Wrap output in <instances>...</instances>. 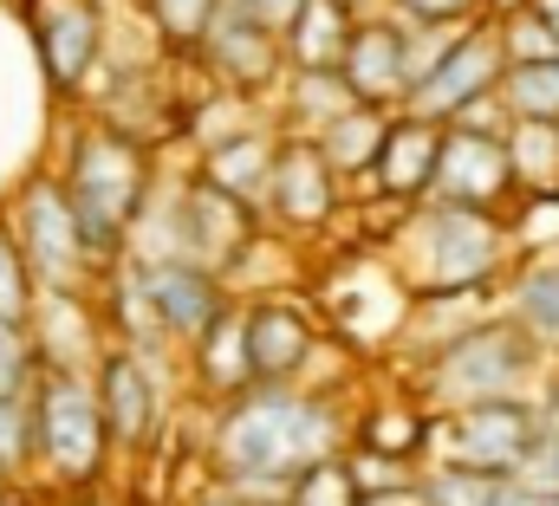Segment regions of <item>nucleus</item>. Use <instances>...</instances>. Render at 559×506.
Segmentation results:
<instances>
[{"label":"nucleus","mask_w":559,"mask_h":506,"mask_svg":"<svg viewBox=\"0 0 559 506\" xmlns=\"http://www.w3.org/2000/svg\"><path fill=\"white\" fill-rule=\"evenodd\" d=\"M338 448H345V415L332 409V396H306L293 383H254L228 396L209 435L215 474L261 506H286L293 481L319 461H338Z\"/></svg>","instance_id":"f257e3e1"},{"label":"nucleus","mask_w":559,"mask_h":506,"mask_svg":"<svg viewBox=\"0 0 559 506\" xmlns=\"http://www.w3.org/2000/svg\"><path fill=\"white\" fill-rule=\"evenodd\" d=\"M66 195H72V215H79V234L98 260V273H111L138 221L150 215V189H156V169H150V149L143 136H124L118 124H85L72 136V162H66Z\"/></svg>","instance_id":"f03ea898"},{"label":"nucleus","mask_w":559,"mask_h":506,"mask_svg":"<svg viewBox=\"0 0 559 506\" xmlns=\"http://www.w3.org/2000/svg\"><path fill=\"white\" fill-rule=\"evenodd\" d=\"M26 396H33V429H39V468L59 487H98V474L111 461L98 377L92 371H66V364H39Z\"/></svg>","instance_id":"7ed1b4c3"},{"label":"nucleus","mask_w":559,"mask_h":506,"mask_svg":"<svg viewBox=\"0 0 559 506\" xmlns=\"http://www.w3.org/2000/svg\"><path fill=\"white\" fill-rule=\"evenodd\" d=\"M404 266L423 299L442 292H481V279L501 266V221L488 208H455V202H429L411 234H404Z\"/></svg>","instance_id":"20e7f679"},{"label":"nucleus","mask_w":559,"mask_h":506,"mask_svg":"<svg viewBox=\"0 0 559 506\" xmlns=\"http://www.w3.org/2000/svg\"><path fill=\"white\" fill-rule=\"evenodd\" d=\"M527 371H534V338L508 318H481V325H462L455 338L436 345L429 396H436V409L495 402V396H514Z\"/></svg>","instance_id":"39448f33"},{"label":"nucleus","mask_w":559,"mask_h":506,"mask_svg":"<svg viewBox=\"0 0 559 506\" xmlns=\"http://www.w3.org/2000/svg\"><path fill=\"white\" fill-rule=\"evenodd\" d=\"M13 241L26 248L39 292H85L92 279H105L79 234V215H72V195L59 176H26L20 208H13Z\"/></svg>","instance_id":"423d86ee"},{"label":"nucleus","mask_w":559,"mask_h":506,"mask_svg":"<svg viewBox=\"0 0 559 506\" xmlns=\"http://www.w3.org/2000/svg\"><path fill=\"white\" fill-rule=\"evenodd\" d=\"M540 435V409L521 402V396H495V402H462V409H442L429 415V448L455 468H481V474H501L514 481L527 448Z\"/></svg>","instance_id":"0eeeda50"},{"label":"nucleus","mask_w":559,"mask_h":506,"mask_svg":"<svg viewBox=\"0 0 559 506\" xmlns=\"http://www.w3.org/2000/svg\"><path fill=\"white\" fill-rule=\"evenodd\" d=\"M254 215L261 208H248L241 195H228L209 176H195L182 195H169V248L156 253V260H195V266H209V273L228 279L254 253V234H261Z\"/></svg>","instance_id":"6e6552de"},{"label":"nucleus","mask_w":559,"mask_h":506,"mask_svg":"<svg viewBox=\"0 0 559 506\" xmlns=\"http://www.w3.org/2000/svg\"><path fill=\"white\" fill-rule=\"evenodd\" d=\"M501 72H508L501 26H468V33H455V46L411 85V111L417 118H436V124H455L475 98L501 92Z\"/></svg>","instance_id":"1a4fd4ad"},{"label":"nucleus","mask_w":559,"mask_h":506,"mask_svg":"<svg viewBox=\"0 0 559 506\" xmlns=\"http://www.w3.org/2000/svg\"><path fill=\"white\" fill-rule=\"evenodd\" d=\"M26 20H33V52H39V72L59 98H72L92 65L105 59V39H111V20H105V0H26Z\"/></svg>","instance_id":"9d476101"},{"label":"nucleus","mask_w":559,"mask_h":506,"mask_svg":"<svg viewBox=\"0 0 559 506\" xmlns=\"http://www.w3.org/2000/svg\"><path fill=\"white\" fill-rule=\"evenodd\" d=\"M138 279H143V299H150L156 332L176 338V345H189V351L228 312V279L209 273V266H195V260H138Z\"/></svg>","instance_id":"9b49d317"},{"label":"nucleus","mask_w":559,"mask_h":506,"mask_svg":"<svg viewBox=\"0 0 559 506\" xmlns=\"http://www.w3.org/2000/svg\"><path fill=\"white\" fill-rule=\"evenodd\" d=\"M195 52L209 59V72L222 79V92H248V98L267 92V85L280 79V65H286L280 26H267L248 0H222Z\"/></svg>","instance_id":"f8f14e48"},{"label":"nucleus","mask_w":559,"mask_h":506,"mask_svg":"<svg viewBox=\"0 0 559 506\" xmlns=\"http://www.w3.org/2000/svg\"><path fill=\"white\" fill-rule=\"evenodd\" d=\"M508 189H514L508 136H495V130H468V124L442 130V156H436L429 202H455V208H488V215H495Z\"/></svg>","instance_id":"ddd939ff"},{"label":"nucleus","mask_w":559,"mask_h":506,"mask_svg":"<svg viewBox=\"0 0 559 506\" xmlns=\"http://www.w3.org/2000/svg\"><path fill=\"white\" fill-rule=\"evenodd\" d=\"M98 402H105V429H111V448H124V455H143L150 442H156V429H163V383H156V364L131 351V345H118V351H105L98 358Z\"/></svg>","instance_id":"4468645a"},{"label":"nucleus","mask_w":559,"mask_h":506,"mask_svg":"<svg viewBox=\"0 0 559 506\" xmlns=\"http://www.w3.org/2000/svg\"><path fill=\"white\" fill-rule=\"evenodd\" d=\"M261 208L274 215L280 228H325L338 215V176H332V162L319 156L312 136H280Z\"/></svg>","instance_id":"2eb2a0df"},{"label":"nucleus","mask_w":559,"mask_h":506,"mask_svg":"<svg viewBox=\"0 0 559 506\" xmlns=\"http://www.w3.org/2000/svg\"><path fill=\"white\" fill-rule=\"evenodd\" d=\"M241 325H248V377L254 383H293L312 364V351H319L312 318L293 299H280V292L248 299L241 305Z\"/></svg>","instance_id":"dca6fc26"},{"label":"nucleus","mask_w":559,"mask_h":506,"mask_svg":"<svg viewBox=\"0 0 559 506\" xmlns=\"http://www.w3.org/2000/svg\"><path fill=\"white\" fill-rule=\"evenodd\" d=\"M345 85L358 92V105H411V65H404V26L397 20H358L352 46H345Z\"/></svg>","instance_id":"f3484780"},{"label":"nucleus","mask_w":559,"mask_h":506,"mask_svg":"<svg viewBox=\"0 0 559 506\" xmlns=\"http://www.w3.org/2000/svg\"><path fill=\"white\" fill-rule=\"evenodd\" d=\"M358 7L352 0H306L293 20H286V33H280V46H286V65L293 72H338L345 65V46H352V33H358Z\"/></svg>","instance_id":"a211bd4d"},{"label":"nucleus","mask_w":559,"mask_h":506,"mask_svg":"<svg viewBox=\"0 0 559 506\" xmlns=\"http://www.w3.org/2000/svg\"><path fill=\"white\" fill-rule=\"evenodd\" d=\"M436 156H442V124L436 118H391L384 136V156H378V189L391 202H429V182H436Z\"/></svg>","instance_id":"6ab92c4d"},{"label":"nucleus","mask_w":559,"mask_h":506,"mask_svg":"<svg viewBox=\"0 0 559 506\" xmlns=\"http://www.w3.org/2000/svg\"><path fill=\"white\" fill-rule=\"evenodd\" d=\"M274 156H280V136L248 124V130H235V136H222V143H209L202 162H195V176H209L215 189H228V195H241L248 208H261L267 176H274Z\"/></svg>","instance_id":"aec40b11"},{"label":"nucleus","mask_w":559,"mask_h":506,"mask_svg":"<svg viewBox=\"0 0 559 506\" xmlns=\"http://www.w3.org/2000/svg\"><path fill=\"white\" fill-rule=\"evenodd\" d=\"M384 136H391V111L378 105H352L338 111L332 124L319 130V156L332 162V176H378V156H384Z\"/></svg>","instance_id":"412c9836"},{"label":"nucleus","mask_w":559,"mask_h":506,"mask_svg":"<svg viewBox=\"0 0 559 506\" xmlns=\"http://www.w3.org/2000/svg\"><path fill=\"white\" fill-rule=\"evenodd\" d=\"M189 358H195V383L215 389L222 402L241 396V389H254V377H248V325H241V305H228V312L215 318V332H209Z\"/></svg>","instance_id":"4be33fe9"},{"label":"nucleus","mask_w":559,"mask_h":506,"mask_svg":"<svg viewBox=\"0 0 559 506\" xmlns=\"http://www.w3.org/2000/svg\"><path fill=\"white\" fill-rule=\"evenodd\" d=\"M514 325L534 338V345H554L559 351V248L534 253L514 279Z\"/></svg>","instance_id":"5701e85b"},{"label":"nucleus","mask_w":559,"mask_h":506,"mask_svg":"<svg viewBox=\"0 0 559 506\" xmlns=\"http://www.w3.org/2000/svg\"><path fill=\"white\" fill-rule=\"evenodd\" d=\"M508 162H514V189H559V124L540 118H508Z\"/></svg>","instance_id":"b1692460"},{"label":"nucleus","mask_w":559,"mask_h":506,"mask_svg":"<svg viewBox=\"0 0 559 506\" xmlns=\"http://www.w3.org/2000/svg\"><path fill=\"white\" fill-rule=\"evenodd\" d=\"M358 448H378V455H397V461H417L429 448V415L411 402H378L365 422H358Z\"/></svg>","instance_id":"393cba45"},{"label":"nucleus","mask_w":559,"mask_h":506,"mask_svg":"<svg viewBox=\"0 0 559 506\" xmlns=\"http://www.w3.org/2000/svg\"><path fill=\"white\" fill-rule=\"evenodd\" d=\"M501 105H508V118H540V124H559V59L508 65V72H501Z\"/></svg>","instance_id":"a878e982"},{"label":"nucleus","mask_w":559,"mask_h":506,"mask_svg":"<svg viewBox=\"0 0 559 506\" xmlns=\"http://www.w3.org/2000/svg\"><path fill=\"white\" fill-rule=\"evenodd\" d=\"M352 105H358V92L345 85V72H293L286 118H293V124H306V136H319V130L332 124L338 111H352Z\"/></svg>","instance_id":"bb28decb"},{"label":"nucleus","mask_w":559,"mask_h":506,"mask_svg":"<svg viewBox=\"0 0 559 506\" xmlns=\"http://www.w3.org/2000/svg\"><path fill=\"white\" fill-rule=\"evenodd\" d=\"M501 474H481V468H455V461H436L417 474V501L423 506H495L501 501Z\"/></svg>","instance_id":"cd10ccee"},{"label":"nucleus","mask_w":559,"mask_h":506,"mask_svg":"<svg viewBox=\"0 0 559 506\" xmlns=\"http://www.w3.org/2000/svg\"><path fill=\"white\" fill-rule=\"evenodd\" d=\"M33 312H39V279L26 266V248L13 241V228L0 221V318L33 325Z\"/></svg>","instance_id":"c85d7f7f"},{"label":"nucleus","mask_w":559,"mask_h":506,"mask_svg":"<svg viewBox=\"0 0 559 506\" xmlns=\"http://www.w3.org/2000/svg\"><path fill=\"white\" fill-rule=\"evenodd\" d=\"M39 461V429H33V396H0V474L20 481Z\"/></svg>","instance_id":"c756f323"},{"label":"nucleus","mask_w":559,"mask_h":506,"mask_svg":"<svg viewBox=\"0 0 559 506\" xmlns=\"http://www.w3.org/2000/svg\"><path fill=\"white\" fill-rule=\"evenodd\" d=\"M215 7H222V0H143V13H150L156 39H169L176 52H195V46H202V33H209Z\"/></svg>","instance_id":"7c9ffc66"},{"label":"nucleus","mask_w":559,"mask_h":506,"mask_svg":"<svg viewBox=\"0 0 559 506\" xmlns=\"http://www.w3.org/2000/svg\"><path fill=\"white\" fill-rule=\"evenodd\" d=\"M501 26V46H508V65H527V59H559V26L540 13V7H521Z\"/></svg>","instance_id":"2f4dec72"},{"label":"nucleus","mask_w":559,"mask_h":506,"mask_svg":"<svg viewBox=\"0 0 559 506\" xmlns=\"http://www.w3.org/2000/svg\"><path fill=\"white\" fill-rule=\"evenodd\" d=\"M33 377H39V345H33V332L13 325V318H0V396H26Z\"/></svg>","instance_id":"473e14b6"},{"label":"nucleus","mask_w":559,"mask_h":506,"mask_svg":"<svg viewBox=\"0 0 559 506\" xmlns=\"http://www.w3.org/2000/svg\"><path fill=\"white\" fill-rule=\"evenodd\" d=\"M286 506H358V487H352V468H345V455H338V461H319V468H306V474L293 481Z\"/></svg>","instance_id":"72a5a7b5"},{"label":"nucleus","mask_w":559,"mask_h":506,"mask_svg":"<svg viewBox=\"0 0 559 506\" xmlns=\"http://www.w3.org/2000/svg\"><path fill=\"white\" fill-rule=\"evenodd\" d=\"M345 468H352V487H358V494H397V487H417V461H397V455H378V448L345 455Z\"/></svg>","instance_id":"f704fd0d"},{"label":"nucleus","mask_w":559,"mask_h":506,"mask_svg":"<svg viewBox=\"0 0 559 506\" xmlns=\"http://www.w3.org/2000/svg\"><path fill=\"white\" fill-rule=\"evenodd\" d=\"M514 234H521L534 253L559 248V189H534V195H527V208L514 215Z\"/></svg>","instance_id":"c9c22d12"},{"label":"nucleus","mask_w":559,"mask_h":506,"mask_svg":"<svg viewBox=\"0 0 559 506\" xmlns=\"http://www.w3.org/2000/svg\"><path fill=\"white\" fill-rule=\"evenodd\" d=\"M514 481L540 487V494H559V422H540V435H534V448H527V461H521Z\"/></svg>","instance_id":"e433bc0d"},{"label":"nucleus","mask_w":559,"mask_h":506,"mask_svg":"<svg viewBox=\"0 0 559 506\" xmlns=\"http://www.w3.org/2000/svg\"><path fill=\"white\" fill-rule=\"evenodd\" d=\"M397 7V20H411V26H462V20H475L488 0H391Z\"/></svg>","instance_id":"4c0bfd02"},{"label":"nucleus","mask_w":559,"mask_h":506,"mask_svg":"<svg viewBox=\"0 0 559 506\" xmlns=\"http://www.w3.org/2000/svg\"><path fill=\"white\" fill-rule=\"evenodd\" d=\"M495 506H559V494H540V487H521V481H508Z\"/></svg>","instance_id":"58836bf2"},{"label":"nucleus","mask_w":559,"mask_h":506,"mask_svg":"<svg viewBox=\"0 0 559 506\" xmlns=\"http://www.w3.org/2000/svg\"><path fill=\"white\" fill-rule=\"evenodd\" d=\"M248 7H254V13H261L267 26H280V33H286V20H293V13H299L306 0H248Z\"/></svg>","instance_id":"ea45409f"},{"label":"nucleus","mask_w":559,"mask_h":506,"mask_svg":"<svg viewBox=\"0 0 559 506\" xmlns=\"http://www.w3.org/2000/svg\"><path fill=\"white\" fill-rule=\"evenodd\" d=\"M189 506H254V501H248L241 487H228V481H222V487H209V494H195Z\"/></svg>","instance_id":"a19ab883"},{"label":"nucleus","mask_w":559,"mask_h":506,"mask_svg":"<svg viewBox=\"0 0 559 506\" xmlns=\"http://www.w3.org/2000/svg\"><path fill=\"white\" fill-rule=\"evenodd\" d=\"M358 506H423L417 487H397V494H358Z\"/></svg>","instance_id":"79ce46f5"},{"label":"nucleus","mask_w":559,"mask_h":506,"mask_svg":"<svg viewBox=\"0 0 559 506\" xmlns=\"http://www.w3.org/2000/svg\"><path fill=\"white\" fill-rule=\"evenodd\" d=\"M534 7H540V13H547V20L559 26V0H534Z\"/></svg>","instance_id":"37998d69"},{"label":"nucleus","mask_w":559,"mask_h":506,"mask_svg":"<svg viewBox=\"0 0 559 506\" xmlns=\"http://www.w3.org/2000/svg\"><path fill=\"white\" fill-rule=\"evenodd\" d=\"M0 506H20V501H13V487H0Z\"/></svg>","instance_id":"c03bdc74"},{"label":"nucleus","mask_w":559,"mask_h":506,"mask_svg":"<svg viewBox=\"0 0 559 506\" xmlns=\"http://www.w3.org/2000/svg\"><path fill=\"white\" fill-rule=\"evenodd\" d=\"M254 506H261V501H254Z\"/></svg>","instance_id":"a18cd8bd"}]
</instances>
